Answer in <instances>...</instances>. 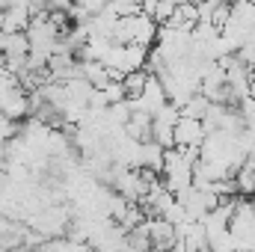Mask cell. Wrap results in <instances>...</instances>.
<instances>
[{"mask_svg":"<svg viewBox=\"0 0 255 252\" xmlns=\"http://www.w3.org/2000/svg\"><path fill=\"white\" fill-rule=\"evenodd\" d=\"M205 139H208L205 122L181 116V122L175 125V148H181V151H202V142Z\"/></svg>","mask_w":255,"mask_h":252,"instance_id":"cell-1","label":"cell"},{"mask_svg":"<svg viewBox=\"0 0 255 252\" xmlns=\"http://www.w3.org/2000/svg\"><path fill=\"white\" fill-rule=\"evenodd\" d=\"M148 71L145 68H139V71H130V74H125L122 77V89H125V95H128V101H136L142 92H145V86H148Z\"/></svg>","mask_w":255,"mask_h":252,"instance_id":"cell-2","label":"cell"},{"mask_svg":"<svg viewBox=\"0 0 255 252\" xmlns=\"http://www.w3.org/2000/svg\"><path fill=\"white\" fill-rule=\"evenodd\" d=\"M235 184H238V196H253L255 193V166L253 163L244 160V166H238Z\"/></svg>","mask_w":255,"mask_h":252,"instance_id":"cell-3","label":"cell"},{"mask_svg":"<svg viewBox=\"0 0 255 252\" xmlns=\"http://www.w3.org/2000/svg\"><path fill=\"white\" fill-rule=\"evenodd\" d=\"M12 252H30V250H12Z\"/></svg>","mask_w":255,"mask_h":252,"instance_id":"cell-4","label":"cell"}]
</instances>
